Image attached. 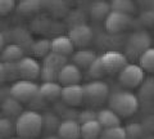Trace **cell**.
Instances as JSON below:
<instances>
[{"label": "cell", "mask_w": 154, "mask_h": 139, "mask_svg": "<svg viewBox=\"0 0 154 139\" xmlns=\"http://www.w3.org/2000/svg\"><path fill=\"white\" fill-rule=\"evenodd\" d=\"M127 139H132V138H127Z\"/></svg>", "instance_id": "40"}, {"label": "cell", "mask_w": 154, "mask_h": 139, "mask_svg": "<svg viewBox=\"0 0 154 139\" xmlns=\"http://www.w3.org/2000/svg\"><path fill=\"white\" fill-rule=\"evenodd\" d=\"M31 50L36 57H42V58H45V57L51 52V43L48 39H40L35 43H32Z\"/></svg>", "instance_id": "24"}, {"label": "cell", "mask_w": 154, "mask_h": 139, "mask_svg": "<svg viewBox=\"0 0 154 139\" xmlns=\"http://www.w3.org/2000/svg\"><path fill=\"white\" fill-rule=\"evenodd\" d=\"M42 131V115L33 109L23 111L16 120V134L19 138L35 139Z\"/></svg>", "instance_id": "2"}, {"label": "cell", "mask_w": 154, "mask_h": 139, "mask_svg": "<svg viewBox=\"0 0 154 139\" xmlns=\"http://www.w3.org/2000/svg\"><path fill=\"white\" fill-rule=\"evenodd\" d=\"M16 133V122L9 117H0V139H8Z\"/></svg>", "instance_id": "28"}, {"label": "cell", "mask_w": 154, "mask_h": 139, "mask_svg": "<svg viewBox=\"0 0 154 139\" xmlns=\"http://www.w3.org/2000/svg\"><path fill=\"white\" fill-rule=\"evenodd\" d=\"M93 36H94L93 30H91V27L89 25H86V23L73 26V27H71L68 31V37L71 39V41L73 43V45L82 48V49L89 43H91Z\"/></svg>", "instance_id": "11"}, {"label": "cell", "mask_w": 154, "mask_h": 139, "mask_svg": "<svg viewBox=\"0 0 154 139\" xmlns=\"http://www.w3.org/2000/svg\"><path fill=\"white\" fill-rule=\"evenodd\" d=\"M98 118V112H95L94 109H84V111L79 112V117H77V121L80 122V125H82L85 122L89 121H94V120Z\"/></svg>", "instance_id": "33"}, {"label": "cell", "mask_w": 154, "mask_h": 139, "mask_svg": "<svg viewBox=\"0 0 154 139\" xmlns=\"http://www.w3.org/2000/svg\"><path fill=\"white\" fill-rule=\"evenodd\" d=\"M118 81L123 88L134 89L140 86L144 81V70L139 65L128 63L125 68L118 74Z\"/></svg>", "instance_id": "7"}, {"label": "cell", "mask_w": 154, "mask_h": 139, "mask_svg": "<svg viewBox=\"0 0 154 139\" xmlns=\"http://www.w3.org/2000/svg\"><path fill=\"white\" fill-rule=\"evenodd\" d=\"M84 88V102L91 107L100 106L109 98L110 90L107 83L102 80H94L82 85Z\"/></svg>", "instance_id": "3"}, {"label": "cell", "mask_w": 154, "mask_h": 139, "mask_svg": "<svg viewBox=\"0 0 154 139\" xmlns=\"http://www.w3.org/2000/svg\"><path fill=\"white\" fill-rule=\"evenodd\" d=\"M0 108H2L3 113L5 115V117H18L19 115L23 112L22 103L18 102L17 99H14L11 95L3 98V100L0 102Z\"/></svg>", "instance_id": "19"}, {"label": "cell", "mask_w": 154, "mask_h": 139, "mask_svg": "<svg viewBox=\"0 0 154 139\" xmlns=\"http://www.w3.org/2000/svg\"><path fill=\"white\" fill-rule=\"evenodd\" d=\"M82 79L81 70L73 63H67L63 68L60 70L59 76H58V83L62 86H68V85H77L80 84Z\"/></svg>", "instance_id": "13"}, {"label": "cell", "mask_w": 154, "mask_h": 139, "mask_svg": "<svg viewBox=\"0 0 154 139\" xmlns=\"http://www.w3.org/2000/svg\"><path fill=\"white\" fill-rule=\"evenodd\" d=\"M14 8H16L14 0H0V16L9 14Z\"/></svg>", "instance_id": "34"}, {"label": "cell", "mask_w": 154, "mask_h": 139, "mask_svg": "<svg viewBox=\"0 0 154 139\" xmlns=\"http://www.w3.org/2000/svg\"><path fill=\"white\" fill-rule=\"evenodd\" d=\"M98 58L94 50L91 49H80L72 54V63L79 68H89L90 65Z\"/></svg>", "instance_id": "16"}, {"label": "cell", "mask_w": 154, "mask_h": 139, "mask_svg": "<svg viewBox=\"0 0 154 139\" xmlns=\"http://www.w3.org/2000/svg\"><path fill=\"white\" fill-rule=\"evenodd\" d=\"M102 63L104 66L107 74H119L121 71L126 67L127 63V57L118 50H107L105 53L100 55Z\"/></svg>", "instance_id": "8"}, {"label": "cell", "mask_w": 154, "mask_h": 139, "mask_svg": "<svg viewBox=\"0 0 154 139\" xmlns=\"http://www.w3.org/2000/svg\"><path fill=\"white\" fill-rule=\"evenodd\" d=\"M105 75H107V71H105L104 66L102 63L100 57H98V58H96L89 67V76L95 79V80H100L102 77H104Z\"/></svg>", "instance_id": "30"}, {"label": "cell", "mask_w": 154, "mask_h": 139, "mask_svg": "<svg viewBox=\"0 0 154 139\" xmlns=\"http://www.w3.org/2000/svg\"><path fill=\"white\" fill-rule=\"evenodd\" d=\"M19 139H30V138H19Z\"/></svg>", "instance_id": "39"}, {"label": "cell", "mask_w": 154, "mask_h": 139, "mask_svg": "<svg viewBox=\"0 0 154 139\" xmlns=\"http://www.w3.org/2000/svg\"><path fill=\"white\" fill-rule=\"evenodd\" d=\"M141 22H143L145 26H152V25H154V11H150V9H148L146 12H144L143 16H141Z\"/></svg>", "instance_id": "35"}, {"label": "cell", "mask_w": 154, "mask_h": 139, "mask_svg": "<svg viewBox=\"0 0 154 139\" xmlns=\"http://www.w3.org/2000/svg\"><path fill=\"white\" fill-rule=\"evenodd\" d=\"M17 70L19 75V80H36L41 75V66L40 63L32 57H23L17 62Z\"/></svg>", "instance_id": "9"}, {"label": "cell", "mask_w": 154, "mask_h": 139, "mask_svg": "<svg viewBox=\"0 0 154 139\" xmlns=\"http://www.w3.org/2000/svg\"><path fill=\"white\" fill-rule=\"evenodd\" d=\"M62 102L68 107H77L84 102V88L82 85H68L62 89Z\"/></svg>", "instance_id": "12"}, {"label": "cell", "mask_w": 154, "mask_h": 139, "mask_svg": "<svg viewBox=\"0 0 154 139\" xmlns=\"http://www.w3.org/2000/svg\"><path fill=\"white\" fill-rule=\"evenodd\" d=\"M58 137L60 139H80L81 125L77 120H63L58 128Z\"/></svg>", "instance_id": "14"}, {"label": "cell", "mask_w": 154, "mask_h": 139, "mask_svg": "<svg viewBox=\"0 0 154 139\" xmlns=\"http://www.w3.org/2000/svg\"><path fill=\"white\" fill-rule=\"evenodd\" d=\"M45 139H60L59 137H55V135H48Z\"/></svg>", "instance_id": "38"}, {"label": "cell", "mask_w": 154, "mask_h": 139, "mask_svg": "<svg viewBox=\"0 0 154 139\" xmlns=\"http://www.w3.org/2000/svg\"><path fill=\"white\" fill-rule=\"evenodd\" d=\"M125 130H126L127 138L139 139V138L143 135L144 128H143L141 124H139V122H131V124H128V125L125 128Z\"/></svg>", "instance_id": "32"}, {"label": "cell", "mask_w": 154, "mask_h": 139, "mask_svg": "<svg viewBox=\"0 0 154 139\" xmlns=\"http://www.w3.org/2000/svg\"><path fill=\"white\" fill-rule=\"evenodd\" d=\"M62 86L59 83H42L38 86V94L44 98L46 102H54L62 95Z\"/></svg>", "instance_id": "17"}, {"label": "cell", "mask_w": 154, "mask_h": 139, "mask_svg": "<svg viewBox=\"0 0 154 139\" xmlns=\"http://www.w3.org/2000/svg\"><path fill=\"white\" fill-rule=\"evenodd\" d=\"M109 4H110V9L113 12L125 13V14H128V16H131L135 12V9H136L135 3L132 0H113Z\"/></svg>", "instance_id": "23"}, {"label": "cell", "mask_w": 154, "mask_h": 139, "mask_svg": "<svg viewBox=\"0 0 154 139\" xmlns=\"http://www.w3.org/2000/svg\"><path fill=\"white\" fill-rule=\"evenodd\" d=\"M112 12L110 9V4L107 2H95L93 5L90 7V17L94 21H105L108 14Z\"/></svg>", "instance_id": "22"}, {"label": "cell", "mask_w": 154, "mask_h": 139, "mask_svg": "<svg viewBox=\"0 0 154 139\" xmlns=\"http://www.w3.org/2000/svg\"><path fill=\"white\" fill-rule=\"evenodd\" d=\"M132 23V17L125 13L119 12H110L108 14V17L105 18L104 25L105 28L109 33H119L131 26Z\"/></svg>", "instance_id": "10"}, {"label": "cell", "mask_w": 154, "mask_h": 139, "mask_svg": "<svg viewBox=\"0 0 154 139\" xmlns=\"http://www.w3.org/2000/svg\"><path fill=\"white\" fill-rule=\"evenodd\" d=\"M51 43V52L64 57L72 55L75 53V45L71 41L68 35H59L50 40Z\"/></svg>", "instance_id": "15"}, {"label": "cell", "mask_w": 154, "mask_h": 139, "mask_svg": "<svg viewBox=\"0 0 154 139\" xmlns=\"http://www.w3.org/2000/svg\"><path fill=\"white\" fill-rule=\"evenodd\" d=\"M41 2L38 0H22L17 4V12L21 14H33L40 11Z\"/></svg>", "instance_id": "25"}, {"label": "cell", "mask_w": 154, "mask_h": 139, "mask_svg": "<svg viewBox=\"0 0 154 139\" xmlns=\"http://www.w3.org/2000/svg\"><path fill=\"white\" fill-rule=\"evenodd\" d=\"M23 48L19 44H8L0 54L3 63H17L23 58Z\"/></svg>", "instance_id": "18"}, {"label": "cell", "mask_w": 154, "mask_h": 139, "mask_svg": "<svg viewBox=\"0 0 154 139\" xmlns=\"http://www.w3.org/2000/svg\"><path fill=\"white\" fill-rule=\"evenodd\" d=\"M103 133L102 125L98 122V120L89 121L81 125V138L82 139H98Z\"/></svg>", "instance_id": "21"}, {"label": "cell", "mask_w": 154, "mask_h": 139, "mask_svg": "<svg viewBox=\"0 0 154 139\" xmlns=\"http://www.w3.org/2000/svg\"><path fill=\"white\" fill-rule=\"evenodd\" d=\"M100 139H127V134H126L125 128L116 126V128L103 129Z\"/></svg>", "instance_id": "29"}, {"label": "cell", "mask_w": 154, "mask_h": 139, "mask_svg": "<svg viewBox=\"0 0 154 139\" xmlns=\"http://www.w3.org/2000/svg\"><path fill=\"white\" fill-rule=\"evenodd\" d=\"M59 117L54 113H46L42 115V129H45L48 133H58V128L60 125Z\"/></svg>", "instance_id": "27"}, {"label": "cell", "mask_w": 154, "mask_h": 139, "mask_svg": "<svg viewBox=\"0 0 154 139\" xmlns=\"http://www.w3.org/2000/svg\"><path fill=\"white\" fill-rule=\"evenodd\" d=\"M5 48V39H4V35L0 32V54H2L3 49Z\"/></svg>", "instance_id": "37"}, {"label": "cell", "mask_w": 154, "mask_h": 139, "mask_svg": "<svg viewBox=\"0 0 154 139\" xmlns=\"http://www.w3.org/2000/svg\"><path fill=\"white\" fill-rule=\"evenodd\" d=\"M98 122L102 125L103 129L121 126V117L110 108H103L98 112Z\"/></svg>", "instance_id": "20"}, {"label": "cell", "mask_w": 154, "mask_h": 139, "mask_svg": "<svg viewBox=\"0 0 154 139\" xmlns=\"http://www.w3.org/2000/svg\"><path fill=\"white\" fill-rule=\"evenodd\" d=\"M154 97V79H146L143 81L139 90V98L141 99H152Z\"/></svg>", "instance_id": "31"}, {"label": "cell", "mask_w": 154, "mask_h": 139, "mask_svg": "<svg viewBox=\"0 0 154 139\" xmlns=\"http://www.w3.org/2000/svg\"><path fill=\"white\" fill-rule=\"evenodd\" d=\"M139 66L146 72H154V48H149L139 57Z\"/></svg>", "instance_id": "26"}, {"label": "cell", "mask_w": 154, "mask_h": 139, "mask_svg": "<svg viewBox=\"0 0 154 139\" xmlns=\"http://www.w3.org/2000/svg\"><path fill=\"white\" fill-rule=\"evenodd\" d=\"M152 44L150 33L145 30L135 31L128 36L126 43V52L130 57H140L144 52L148 50Z\"/></svg>", "instance_id": "6"}, {"label": "cell", "mask_w": 154, "mask_h": 139, "mask_svg": "<svg viewBox=\"0 0 154 139\" xmlns=\"http://www.w3.org/2000/svg\"><path fill=\"white\" fill-rule=\"evenodd\" d=\"M67 65V57L50 52L42 61L40 77L44 83H57L60 70Z\"/></svg>", "instance_id": "4"}, {"label": "cell", "mask_w": 154, "mask_h": 139, "mask_svg": "<svg viewBox=\"0 0 154 139\" xmlns=\"http://www.w3.org/2000/svg\"><path fill=\"white\" fill-rule=\"evenodd\" d=\"M5 81H8V72H7V67L5 63L0 62V85L4 84Z\"/></svg>", "instance_id": "36"}, {"label": "cell", "mask_w": 154, "mask_h": 139, "mask_svg": "<svg viewBox=\"0 0 154 139\" xmlns=\"http://www.w3.org/2000/svg\"><path fill=\"white\" fill-rule=\"evenodd\" d=\"M109 108L114 111L119 117H128L137 111L139 98L127 89L116 90L110 93L108 98Z\"/></svg>", "instance_id": "1"}, {"label": "cell", "mask_w": 154, "mask_h": 139, "mask_svg": "<svg viewBox=\"0 0 154 139\" xmlns=\"http://www.w3.org/2000/svg\"><path fill=\"white\" fill-rule=\"evenodd\" d=\"M38 94V85L33 81L18 80L12 84L9 89V95L21 103H30Z\"/></svg>", "instance_id": "5"}]
</instances>
